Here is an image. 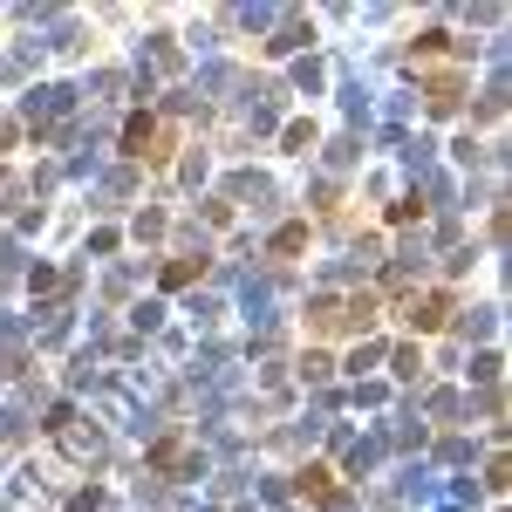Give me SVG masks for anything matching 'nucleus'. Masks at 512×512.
<instances>
[{
  "instance_id": "nucleus-1",
  "label": "nucleus",
  "mask_w": 512,
  "mask_h": 512,
  "mask_svg": "<svg viewBox=\"0 0 512 512\" xmlns=\"http://www.w3.org/2000/svg\"><path fill=\"white\" fill-rule=\"evenodd\" d=\"M294 492H301L308 506H321V512H342V506H349V485L335 478V465H321V458L294 472Z\"/></svg>"
},
{
  "instance_id": "nucleus-2",
  "label": "nucleus",
  "mask_w": 512,
  "mask_h": 512,
  "mask_svg": "<svg viewBox=\"0 0 512 512\" xmlns=\"http://www.w3.org/2000/svg\"><path fill=\"white\" fill-rule=\"evenodd\" d=\"M451 308H458V294H451V287H431V294H410L403 321H410V335H437V328L451 321Z\"/></svg>"
},
{
  "instance_id": "nucleus-3",
  "label": "nucleus",
  "mask_w": 512,
  "mask_h": 512,
  "mask_svg": "<svg viewBox=\"0 0 512 512\" xmlns=\"http://www.w3.org/2000/svg\"><path fill=\"white\" fill-rule=\"evenodd\" d=\"M151 144H158V117L151 110H130L123 117V158H151Z\"/></svg>"
},
{
  "instance_id": "nucleus-4",
  "label": "nucleus",
  "mask_w": 512,
  "mask_h": 512,
  "mask_svg": "<svg viewBox=\"0 0 512 512\" xmlns=\"http://www.w3.org/2000/svg\"><path fill=\"white\" fill-rule=\"evenodd\" d=\"M151 465H158V472H178V465H185V444H178V437H158V444H151Z\"/></svg>"
},
{
  "instance_id": "nucleus-5",
  "label": "nucleus",
  "mask_w": 512,
  "mask_h": 512,
  "mask_svg": "<svg viewBox=\"0 0 512 512\" xmlns=\"http://www.w3.org/2000/svg\"><path fill=\"white\" fill-rule=\"evenodd\" d=\"M458 89H465L458 76H437L431 82V110H458Z\"/></svg>"
},
{
  "instance_id": "nucleus-6",
  "label": "nucleus",
  "mask_w": 512,
  "mask_h": 512,
  "mask_svg": "<svg viewBox=\"0 0 512 512\" xmlns=\"http://www.w3.org/2000/svg\"><path fill=\"white\" fill-rule=\"evenodd\" d=\"M198 274H205V260H171V267H164V287H192Z\"/></svg>"
},
{
  "instance_id": "nucleus-7",
  "label": "nucleus",
  "mask_w": 512,
  "mask_h": 512,
  "mask_svg": "<svg viewBox=\"0 0 512 512\" xmlns=\"http://www.w3.org/2000/svg\"><path fill=\"white\" fill-rule=\"evenodd\" d=\"M301 246H308V226H280V233H274V260L301 253Z\"/></svg>"
},
{
  "instance_id": "nucleus-8",
  "label": "nucleus",
  "mask_w": 512,
  "mask_h": 512,
  "mask_svg": "<svg viewBox=\"0 0 512 512\" xmlns=\"http://www.w3.org/2000/svg\"><path fill=\"white\" fill-rule=\"evenodd\" d=\"M410 219H424V198H396L390 205V226H410Z\"/></svg>"
},
{
  "instance_id": "nucleus-9",
  "label": "nucleus",
  "mask_w": 512,
  "mask_h": 512,
  "mask_svg": "<svg viewBox=\"0 0 512 512\" xmlns=\"http://www.w3.org/2000/svg\"><path fill=\"white\" fill-rule=\"evenodd\" d=\"M444 41H451L444 28H424V35H417V55H444Z\"/></svg>"
}]
</instances>
